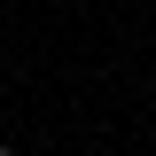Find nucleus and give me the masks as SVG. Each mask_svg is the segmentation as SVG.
Instances as JSON below:
<instances>
[{
    "label": "nucleus",
    "instance_id": "f257e3e1",
    "mask_svg": "<svg viewBox=\"0 0 156 156\" xmlns=\"http://www.w3.org/2000/svg\"><path fill=\"white\" fill-rule=\"evenodd\" d=\"M0 156H8V148H0Z\"/></svg>",
    "mask_w": 156,
    "mask_h": 156
}]
</instances>
